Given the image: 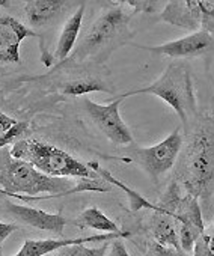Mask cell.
Returning <instances> with one entry per match:
<instances>
[{
	"mask_svg": "<svg viewBox=\"0 0 214 256\" xmlns=\"http://www.w3.org/2000/svg\"><path fill=\"white\" fill-rule=\"evenodd\" d=\"M175 181L199 200L205 220L214 217V113L198 114L186 130L176 160Z\"/></svg>",
	"mask_w": 214,
	"mask_h": 256,
	"instance_id": "cell-1",
	"label": "cell"
},
{
	"mask_svg": "<svg viewBox=\"0 0 214 256\" xmlns=\"http://www.w3.org/2000/svg\"><path fill=\"white\" fill-rule=\"evenodd\" d=\"M80 181L71 187L66 178H54L36 170L32 164L11 156L10 148L0 150V194L5 196H36L40 193L52 198H62L80 192H110L112 186L102 178H78Z\"/></svg>",
	"mask_w": 214,
	"mask_h": 256,
	"instance_id": "cell-2",
	"label": "cell"
},
{
	"mask_svg": "<svg viewBox=\"0 0 214 256\" xmlns=\"http://www.w3.org/2000/svg\"><path fill=\"white\" fill-rule=\"evenodd\" d=\"M133 16L134 14L127 12L122 5H114L104 11L94 22L74 53L59 65H68L71 62H83L86 59L96 58H100L102 62L116 47L127 44L128 40H132L133 32L130 30L128 24Z\"/></svg>",
	"mask_w": 214,
	"mask_h": 256,
	"instance_id": "cell-3",
	"label": "cell"
},
{
	"mask_svg": "<svg viewBox=\"0 0 214 256\" xmlns=\"http://www.w3.org/2000/svg\"><path fill=\"white\" fill-rule=\"evenodd\" d=\"M140 94L156 95L160 100H163L166 104H169L181 119L182 126L186 130L198 116V104H196L192 74L188 68L182 64H169L168 68L163 71V74L154 83L145 88L124 92L121 94V96L126 100L128 96H134Z\"/></svg>",
	"mask_w": 214,
	"mask_h": 256,
	"instance_id": "cell-4",
	"label": "cell"
},
{
	"mask_svg": "<svg viewBox=\"0 0 214 256\" xmlns=\"http://www.w3.org/2000/svg\"><path fill=\"white\" fill-rule=\"evenodd\" d=\"M10 151L12 157L32 164L36 170L54 178H98L88 164L78 162L66 151L38 139H20Z\"/></svg>",
	"mask_w": 214,
	"mask_h": 256,
	"instance_id": "cell-5",
	"label": "cell"
},
{
	"mask_svg": "<svg viewBox=\"0 0 214 256\" xmlns=\"http://www.w3.org/2000/svg\"><path fill=\"white\" fill-rule=\"evenodd\" d=\"M164 214L170 216L178 224L180 246L186 253H192L196 241L205 232V223L199 200L187 194L181 186L172 180L164 194L157 204Z\"/></svg>",
	"mask_w": 214,
	"mask_h": 256,
	"instance_id": "cell-6",
	"label": "cell"
},
{
	"mask_svg": "<svg viewBox=\"0 0 214 256\" xmlns=\"http://www.w3.org/2000/svg\"><path fill=\"white\" fill-rule=\"evenodd\" d=\"M182 142L184 136L181 134L180 128H176L164 140L158 142L154 146L144 148L132 144L122 146L120 156L124 162L134 163L140 169H144L151 181L157 184L158 180L175 166L182 148Z\"/></svg>",
	"mask_w": 214,
	"mask_h": 256,
	"instance_id": "cell-7",
	"label": "cell"
},
{
	"mask_svg": "<svg viewBox=\"0 0 214 256\" xmlns=\"http://www.w3.org/2000/svg\"><path fill=\"white\" fill-rule=\"evenodd\" d=\"M124 98L120 95L109 104H98L89 98L83 100V108L98 130L118 146H127L134 144L130 128L121 118L120 106Z\"/></svg>",
	"mask_w": 214,
	"mask_h": 256,
	"instance_id": "cell-8",
	"label": "cell"
},
{
	"mask_svg": "<svg viewBox=\"0 0 214 256\" xmlns=\"http://www.w3.org/2000/svg\"><path fill=\"white\" fill-rule=\"evenodd\" d=\"M133 47L156 53V54H164L174 59L178 58H198L204 56L210 52H214V35L200 29L198 32H193L187 36H182L175 41H169L160 46H136L132 44Z\"/></svg>",
	"mask_w": 214,
	"mask_h": 256,
	"instance_id": "cell-9",
	"label": "cell"
},
{
	"mask_svg": "<svg viewBox=\"0 0 214 256\" xmlns=\"http://www.w3.org/2000/svg\"><path fill=\"white\" fill-rule=\"evenodd\" d=\"M40 38V35L14 18L0 14V64H20V46L26 38Z\"/></svg>",
	"mask_w": 214,
	"mask_h": 256,
	"instance_id": "cell-10",
	"label": "cell"
},
{
	"mask_svg": "<svg viewBox=\"0 0 214 256\" xmlns=\"http://www.w3.org/2000/svg\"><path fill=\"white\" fill-rule=\"evenodd\" d=\"M6 211L18 222L32 226L40 230H47L53 235H59L62 238L64 229L66 224H72V222L66 220L62 214H52L47 211H42L40 208H34L24 204H14L11 200L5 202Z\"/></svg>",
	"mask_w": 214,
	"mask_h": 256,
	"instance_id": "cell-11",
	"label": "cell"
},
{
	"mask_svg": "<svg viewBox=\"0 0 214 256\" xmlns=\"http://www.w3.org/2000/svg\"><path fill=\"white\" fill-rule=\"evenodd\" d=\"M116 238H132V232L124 234H95L90 236H80V238H48V240H26L20 250L14 256H47L60 250L64 247L72 244H84V242H95V241H112Z\"/></svg>",
	"mask_w": 214,
	"mask_h": 256,
	"instance_id": "cell-12",
	"label": "cell"
},
{
	"mask_svg": "<svg viewBox=\"0 0 214 256\" xmlns=\"http://www.w3.org/2000/svg\"><path fill=\"white\" fill-rule=\"evenodd\" d=\"M158 20L170 26L198 32L202 29V12L199 0H174L168 2L158 12Z\"/></svg>",
	"mask_w": 214,
	"mask_h": 256,
	"instance_id": "cell-13",
	"label": "cell"
},
{
	"mask_svg": "<svg viewBox=\"0 0 214 256\" xmlns=\"http://www.w3.org/2000/svg\"><path fill=\"white\" fill-rule=\"evenodd\" d=\"M70 4L64 0H30L24 5V14L32 28H42L58 18Z\"/></svg>",
	"mask_w": 214,
	"mask_h": 256,
	"instance_id": "cell-14",
	"label": "cell"
},
{
	"mask_svg": "<svg viewBox=\"0 0 214 256\" xmlns=\"http://www.w3.org/2000/svg\"><path fill=\"white\" fill-rule=\"evenodd\" d=\"M148 230L152 236V241H156L157 244L172 247L176 252L182 253L180 246L178 224L170 216L164 212H152V216L150 217Z\"/></svg>",
	"mask_w": 214,
	"mask_h": 256,
	"instance_id": "cell-15",
	"label": "cell"
},
{
	"mask_svg": "<svg viewBox=\"0 0 214 256\" xmlns=\"http://www.w3.org/2000/svg\"><path fill=\"white\" fill-rule=\"evenodd\" d=\"M88 164V168L89 169H92L100 178H102L107 184H110V186H115V187H118V188H121L126 194H127V198H128V202H130V210L132 211H139V210H150V211H152V212H164L157 204H152V202H150V200H146L140 193H138L136 190H133V188H130L127 184H124L121 180H118L116 176H114L109 170L107 169H104V168H101L100 166V163H96V162H89V163H86Z\"/></svg>",
	"mask_w": 214,
	"mask_h": 256,
	"instance_id": "cell-16",
	"label": "cell"
},
{
	"mask_svg": "<svg viewBox=\"0 0 214 256\" xmlns=\"http://www.w3.org/2000/svg\"><path fill=\"white\" fill-rule=\"evenodd\" d=\"M84 10H86V5L80 4L77 6L76 12L66 20V23L62 28V32H60L59 40H58L56 52H54V59H58L59 64L70 58V54H71L76 42H77V36L80 34V28L83 23Z\"/></svg>",
	"mask_w": 214,
	"mask_h": 256,
	"instance_id": "cell-17",
	"label": "cell"
},
{
	"mask_svg": "<svg viewBox=\"0 0 214 256\" xmlns=\"http://www.w3.org/2000/svg\"><path fill=\"white\" fill-rule=\"evenodd\" d=\"M72 224L78 228H89L95 230H101L102 234H124L122 230L112 218L107 217L98 206H89L86 208L76 220H72Z\"/></svg>",
	"mask_w": 214,
	"mask_h": 256,
	"instance_id": "cell-18",
	"label": "cell"
},
{
	"mask_svg": "<svg viewBox=\"0 0 214 256\" xmlns=\"http://www.w3.org/2000/svg\"><path fill=\"white\" fill-rule=\"evenodd\" d=\"M62 92L65 95L71 96H82L90 92H107V94H114V89L110 88L109 83H106L101 77L86 74L82 77H76L74 80L68 82L64 84Z\"/></svg>",
	"mask_w": 214,
	"mask_h": 256,
	"instance_id": "cell-19",
	"label": "cell"
},
{
	"mask_svg": "<svg viewBox=\"0 0 214 256\" xmlns=\"http://www.w3.org/2000/svg\"><path fill=\"white\" fill-rule=\"evenodd\" d=\"M29 133V124L16 120L14 118L0 112V150L8 145H14L20 139H24Z\"/></svg>",
	"mask_w": 214,
	"mask_h": 256,
	"instance_id": "cell-20",
	"label": "cell"
},
{
	"mask_svg": "<svg viewBox=\"0 0 214 256\" xmlns=\"http://www.w3.org/2000/svg\"><path fill=\"white\" fill-rule=\"evenodd\" d=\"M110 241H104L100 247H86L84 244H72L60 248L62 256H106Z\"/></svg>",
	"mask_w": 214,
	"mask_h": 256,
	"instance_id": "cell-21",
	"label": "cell"
},
{
	"mask_svg": "<svg viewBox=\"0 0 214 256\" xmlns=\"http://www.w3.org/2000/svg\"><path fill=\"white\" fill-rule=\"evenodd\" d=\"M192 253L193 256H214V224L199 236Z\"/></svg>",
	"mask_w": 214,
	"mask_h": 256,
	"instance_id": "cell-22",
	"label": "cell"
},
{
	"mask_svg": "<svg viewBox=\"0 0 214 256\" xmlns=\"http://www.w3.org/2000/svg\"><path fill=\"white\" fill-rule=\"evenodd\" d=\"M202 12V29L214 35V0H199Z\"/></svg>",
	"mask_w": 214,
	"mask_h": 256,
	"instance_id": "cell-23",
	"label": "cell"
},
{
	"mask_svg": "<svg viewBox=\"0 0 214 256\" xmlns=\"http://www.w3.org/2000/svg\"><path fill=\"white\" fill-rule=\"evenodd\" d=\"M144 254L145 256H182V253L176 252L172 247H164L157 244L156 241H145L144 244Z\"/></svg>",
	"mask_w": 214,
	"mask_h": 256,
	"instance_id": "cell-24",
	"label": "cell"
},
{
	"mask_svg": "<svg viewBox=\"0 0 214 256\" xmlns=\"http://www.w3.org/2000/svg\"><path fill=\"white\" fill-rule=\"evenodd\" d=\"M128 4L133 8V14L144 12V14H156L158 11L160 2H152V0H128Z\"/></svg>",
	"mask_w": 214,
	"mask_h": 256,
	"instance_id": "cell-25",
	"label": "cell"
},
{
	"mask_svg": "<svg viewBox=\"0 0 214 256\" xmlns=\"http://www.w3.org/2000/svg\"><path fill=\"white\" fill-rule=\"evenodd\" d=\"M106 256H130L126 244L122 242V238H116V240H112L110 241L109 250H107V254Z\"/></svg>",
	"mask_w": 214,
	"mask_h": 256,
	"instance_id": "cell-26",
	"label": "cell"
},
{
	"mask_svg": "<svg viewBox=\"0 0 214 256\" xmlns=\"http://www.w3.org/2000/svg\"><path fill=\"white\" fill-rule=\"evenodd\" d=\"M16 229H17V226L14 223H4V222H0V244H2Z\"/></svg>",
	"mask_w": 214,
	"mask_h": 256,
	"instance_id": "cell-27",
	"label": "cell"
},
{
	"mask_svg": "<svg viewBox=\"0 0 214 256\" xmlns=\"http://www.w3.org/2000/svg\"><path fill=\"white\" fill-rule=\"evenodd\" d=\"M10 2H5V0H0V6H8Z\"/></svg>",
	"mask_w": 214,
	"mask_h": 256,
	"instance_id": "cell-28",
	"label": "cell"
},
{
	"mask_svg": "<svg viewBox=\"0 0 214 256\" xmlns=\"http://www.w3.org/2000/svg\"><path fill=\"white\" fill-rule=\"evenodd\" d=\"M52 256H62L60 253H56V254H52Z\"/></svg>",
	"mask_w": 214,
	"mask_h": 256,
	"instance_id": "cell-29",
	"label": "cell"
},
{
	"mask_svg": "<svg viewBox=\"0 0 214 256\" xmlns=\"http://www.w3.org/2000/svg\"><path fill=\"white\" fill-rule=\"evenodd\" d=\"M0 256H2V254H0Z\"/></svg>",
	"mask_w": 214,
	"mask_h": 256,
	"instance_id": "cell-30",
	"label": "cell"
}]
</instances>
